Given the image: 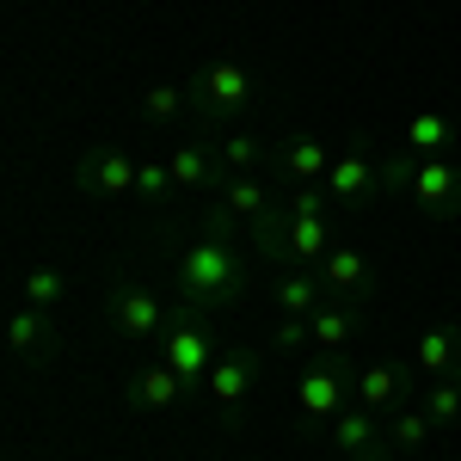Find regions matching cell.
Instances as JSON below:
<instances>
[{
  "mask_svg": "<svg viewBox=\"0 0 461 461\" xmlns=\"http://www.w3.org/2000/svg\"><path fill=\"white\" fill-rule=\"evenodd\" d=\"M234 215L210 210L203 215V234H191L178 247V302L197 308V314H215V308H234L247 302L252 271H247V252L234 247Z\"/></svg>",
  "mask_w": 461,
  "mask_h": 461,
  "instance_id": "6da1fadb",
  "label": "cell"
},
{
  "mask_svg": "<svg viewBox=\"0 0 461 461\" xmlns=\"http://www.w3.org/2000/svg\"><path fill=\"white\" fill-rule=\"evenodd\" d=\"M382 191L388 197H400L412 215H425V221H456L461 215V167L456 160H443V154H430V160H419V154H388L382 160Z\"/></svg>",
  "mask_w": 461,
  "mask_h": 461,
  "instance_id": "7a4b0ae2",
  "label": "cell"
},
{
  "mask_svg": "<svg viewBox=\"0 0 461 461\" xmlns=\"http://www.w3.org/2000/svg\"><path fill=\"white\" fill-rule=\"evenodd\" d=\"M185 93H191V117L221 136V130H234V117L252 105V74H247V62L221 56V62H203V68L191 74Z\"/></svg>",
  "mask_w": 461,
  "mask_h": 461,
  "instance_id": "3957f363",
  "label": "cell"
},
{
  "mask_svg": "<svg viewBox=\"0 0 461 461\" xmlns=\"http://www.w3.org/2000/svg\"><path fill=\"white\" fill-rule=\"evenodd\" d=\"M178 320H185V302L173 308V302H160V295L142 289V284H111V295H105V326L117 339H136V345L154 339V345H160Z\"/></svg>",
  "mask_w": 461,
  "mask_h": 461,
  "instance_id": "277c9868",
  "label": "cell"
},
{
  "mask_svg": "<svg viewBox=\"0 0 461 461\" xmlns=\"http://www.w3.org/2000/svg\"><path fill=\"white\" fill-rule=\"evenodd\" d=\"M351 382L357 369L345 363V351H320L314 363H302V375H295V406H302V419L308 425H332L345 406H351Z\"/></svg>",
  "mask_w": 461,
  "mask_h": 461,
  "instance_id": "5b68a950",
  "label": "cell"
},
{
  "mask_svg": "<svg viewBox=\"0 0 461 461\" xmlns=\"http://www.w3.org/2000/svg\"><path fill=\"white\" fill-rule=\"evenodd\" d=\"M136 154L130 148H117V142H99V148H86L80 160H74V185L86 191V197H123V191H136Z\"/></svg>",
  "mask_w": 461,
  "mask_h": 461,
  "instance_id": "8992f818",
  "label": "cell"
},
{
  "mask_svg": "<svg viewBox=\"0 0 461 461\" xmlns=\"http://www.w3.org/2000/svg\"><path fill=\"white\" fill-rule=\"evenodd\" d=\"M160 363H173L191 388H203V375H210V363H215V332L197 320V308H185V320L160 339Z\"/></svg>",
  "mask_w": 461,
  "mask_h": 461,
  "instance_id": "52a82bcc",
  "label": "cell"
},
{
  "mask_svg": "<svg viewBox=\"0 0 461 461\" xmlns=\"http://www.w3.org/2000/svg\"><path fill=\"white\" fill-rule=\"evenodd\" d=\"M314 277L326 284V295H339V302H363V308H369V295H375V258H369L363 247H332L314 265Z\"/></svg>",
  "mask_w": 461,
  "mask_h": 461,
  "instance_id": "ba28073f",
  "label": "cell"
},
{
  "mask_svg": "<svg viewBox=\"0 0 461 461\" xmlns=\"http://www.w3.org/2000/svg\"><path fill=\"white\" fill-rule=\"evenodd\" d=\"M351 400L388 419V412H400V406H412V369H406V363H393V357H382V363L357 369Z\"/></svg>",
  "mask_w": 461,
  "mask_h": 461,
  "instance_id": "9c48e42d",
  "label": "cell"
},
{
  "mask_svg": "<svg viewBox=\"0 0 461 461\" xmlns=\"http://www.w3.org/2000/svg\"><path fill=\"white\" fill-rule=\"evenodd\" d=\"M382 160H388V154H382ZM382 160H375L363 142H351L345 154H332V173H326L332 203H369V197L382 191Z\"/></svg>",
  "mask_w": 461,
  "mask_h": 461,
  "instance_id": "30bf717a",
  "label": "cell"
},
{
  "mask_svg": "<svg viewBox=\"0 0 461 461\" xmlns=\"http://www.w3.org/2000/svg\"><path fill=\"white\" fill-rule=\"evenodd\" d=\"M56 345H62V339H56V320L43 314V308H25V302H19L13 320H6V351H13V363H19V369H43V363L56 357Z\"/></svg>",
  "mask_w": 461,
  "mask_h": 461,
  "instance_id": "8fae6325",
  "label": "cell"
},
{
  "mask_svg": "<svg viewBox=\"0 0 461 461\" xmlns=\"http://www.w3.org/2000/svg\"><path fill=\"white\" fill-rule=\"evenodd\" d=\"M252 375H258V351H228L210 363V375H203V393H210V406L234 425L240 419V400H247Z\"/></svg>",
  "mask_w": 461,
  "mask_h": 461,
  "instance_id": "7c38bea8",
  "label": "cell"
},
{
  "mask_svg": "<svg viewBox=\"0 0 461 461\" xmlns=\"http://www.w3.org/2000/svg\"><path fill=\"white\" fill-rule=\"evenodd\" d=\"M185 388H191V382L178 375L173 363H160V357H154L148 369H136V382L123 388V406H130V412H148V419H167L178 400H185Z\"/></svg>",
  "mask_w": 461,
  "mask_h": 461,
  "instance_id": "4fadbf2b",
  "label": "cell"
},
{
  "mask_svg": "<svg viewBox=\"0 0 461 461\" xmlns=\"http://www.w3.org/2000/svg\"><path fill=\"white\" fill-rule=\"evenodd\" d=\"M167 167H173V185L178 191H197V185H228V167H221V154L215 142H173L167 148Z\"/></svg>",
  "mask_w": 461,
  "mask_h": 461,
  "instance_id": "5bb4252c",
  "label": "cell"
},
{
  "mask_svg": "<svg viewBox=\"0 0 461 461\" xmlns=\"http://www.w3.org/2000/svg\"><path fill=\"white\" fill-rule=\"evenodd\" d=\"M308 332H314V351H345L357 332H363V302H339V295H326L314 314H308Z\"/></svg>",
  "mask_w": 461,
  "mask_h": 461,
  "instance_id": "9a60e30c",
  "label": "cell"
},
{
  "mask_svg": "<svg viewBox=\"0 0 461 461\" xmlns=\"http://www.w3.org/2000/svg\"><path fill=\"white\" fill-rule=\"evenodd\" d=\"M412 369L425 382H456L461 375V326H430L412 345Z\"/></svg>",
  "mask_w": 461,
  "mask_h": 461,
  "instance_id": "2e32d148",
  "label": "cell"
},
{
  "mask_svg": "<svg viewBox=\"0 0 461 461\" xmlns=\"http://www.w3.org/2000/svg\"><path fill=\"white\" fill-rule=\"evenodd\" d=\"M326 437H332V449H339V456L351 461V456H363V449H375V443H382V412H369V406H357V400H351V406L326 425Z\"/></svg>",
  "mask_w": 461,
  "mask_h": 461,
  "instance_id": "e0dca14e",
  "label": "cell"
},
{
  "mask_svg": "<svg viewBox=\"0 0 461 461\" xmlns=\"http://www.w3.org/2000/svg\"><path fill=\"white\" fill-rule=\"evenodd\" d=\"M277 160H284L289 185H326V173H332V148L320 142V136H289L277 148Z\"/></svg>",
  "mask_w": 461,
  "mask_h": 461,
  "instance_id": "ac0fdd59",
  "label": "cell"
},
{
  "mask_svg": "<svg viewBox=\"0 0 461 461\" xmlns=\"http://www.w3.org/2000/svg\"><path fill=\"white\" fill-rule=\"evenodd\" d=\"M449 142H456V123H449L443 111H412V117H406V130H400V148H406V154H419V160L443 154Z\"/></svg>",
  "mask_w": 461,
  "mask_h": 461,
  "instance_id": "d6986e66",
  "label": "cell"
},
{
  "mask_svg": "<svg viewBox=\"0 0 461 461\" xmlns=\"http://www.w3.org/2000/svg\"><path fill=\"white\" fill-rule=\"evenodd\" d=\"M271 203H277V197H271V185H258V173L228 178V185H221V197H215V210H228L234 221H247V228L271 210Z\"/></svg>",
  "mask_w": 461,
  "mask_h": 461,
  "instance_id": "ffe728a7",
  "label": "cell"
},
{
  "mask_svg": "<svg viewBox=\"0 0 461 461\" xmlns=\"http://www.w3.org/2000/svg\"><path fill=\"white\" fill-rule=\"evenodd\" d=\"M271 295H277V308H284V314H314L320 302H326V284H320L314 271H284V277H277V284H271Z\"/></svg>",
  "mask_w": 461,
  "mask_h": 461,
  "instance_id": "44dd1931",
  "label": "cell"
},
{
  "mask_svg": "<svg viewBox=\"0 0 461 461\" xmlns=\"http://www.w3.org/2000/svg\"><path fill=\"white\" fill-rule=\"evenodd\" d=\"M215 154H221L228 178H240V173H258V160H265V142H258L252 130H221V136H215Z\"/></svg>",
  "mask_w": 461,
  "mask_h": 461,
  "instance_id": "7402d4cb",
  "label": "cell"
},
{
  "mask_svg": "<svg viewBox=\"0 0 461 461\" xmlns=\"http://www.w3.org/2000/svg\"><path fill=\"white\" fill-rule=\"evenodd\" d=\"M430 430H443V425L430 419L425 406H400V412H388V419H382V437H388L393 449H419Z\"/></svg>",
  "mask_w": 461,
  "mask_h": 461,
  "instance_id": "603a6c76",
  "label": "cell"
},
{
  "mask_svg": "<svg viewBox=\"0 0 461 461\" xmlns=\"http://www.w3.org/2000/svg\"><path fill=\"white\" fill-rule=\"evenodd\" d=\"M185 111H191V93H185V86H148L142 93V123L148 130H178Z\"/></svg>",
  "mask_w": 461,
  "mask_h": 461,
  "instance_id": "cb8c5ba5",
  "label": "cell"
},
{
  "mask_svg": "<svg viewBox=\"0 0 461 461\" xmlns=\"http://www.w3.org/2000/svg\"><path fill=\"white\" fill-rule=\"evenodd\" d=\"M62 271H50V265H37V271H25V284H19V302H25V308H43V314H50V308H56V302H62Z\"/></svg>",
  "mask_w": 461,
  "mask_h": 461,
  "instance_id": "d4e9b609",
  "label": "cell"
},
{
  "mask_svg": "<svg viewBox=\"0 0 461 461\" xmlns=\"http://www.w3.org/2000/svg\"><path fill=\"white\" fill-rule=\"evenodd\" d=\"M167 191H178L167 154H142V167H136V197H142V203H160Z\"/></svg>",
  "mask_w": 461,
  "mask_h": 461,
  "instance_id": "484cf974",
  "label": "cell"
},
{
  "mask_svg": "<svg viewBox=\"0 0 461 461\" xmlns=\"http://www.w3.org/2000/svg\"><path fill=\"white\" fill-rule=\"evenodd\" d=\"M277 203H284L289 215H332V191H326V185H289Z\"/></svg>",
  "mask_w": 461,
  "mask_h": 461,
  "instance_id": "4316f807",
  "label": "cell"
},
{
  "mask_svg": "<svg viewBox=\"0 0 461 461\" xmlns=\"http://www.w3.org/2000/svg\"><path fill=\"white\" fill-rule=\"evenodd\" d=\"M425 412H430V419H437L443 430H449V425H461V382H430Z\"/></svg>",
  "mask_w": 461,
  "mask_h": 461,
  "instance_id": "83f0119b",
  "label": "cell"
},
{
  "mask_svg": "<svg viewBox=\"0 0 461 461\" xmlns=\"http://www.w3.org/2000/svg\"><path fill=\"white\" fill-rule=\"evenodd\" d=\"M271 345H277L284 357H295V351H308V345H314V332H308V320H302V314H284V326L271 332Z\"/></svg>",
  "mask_w": 461,
  "mask_h": 461,
  "instance_id": "f1b7e54d",
  "label": "cell"
},
{
  "mask_svg": "<svg viewBox=\"0 0 461 461\" xmlns=\"http://www.w3.org/2000/svg\"><path fill=\"white\" fill-rule=\"evenodd\" d=\"M351 461H393V443H375V449H363V456H351Z\"/></svg>",
  "mask_w": 461,
  "mask_h": 461,
  "instance_id": "f546056e",
  "label": "cell"
}]
</instances>
